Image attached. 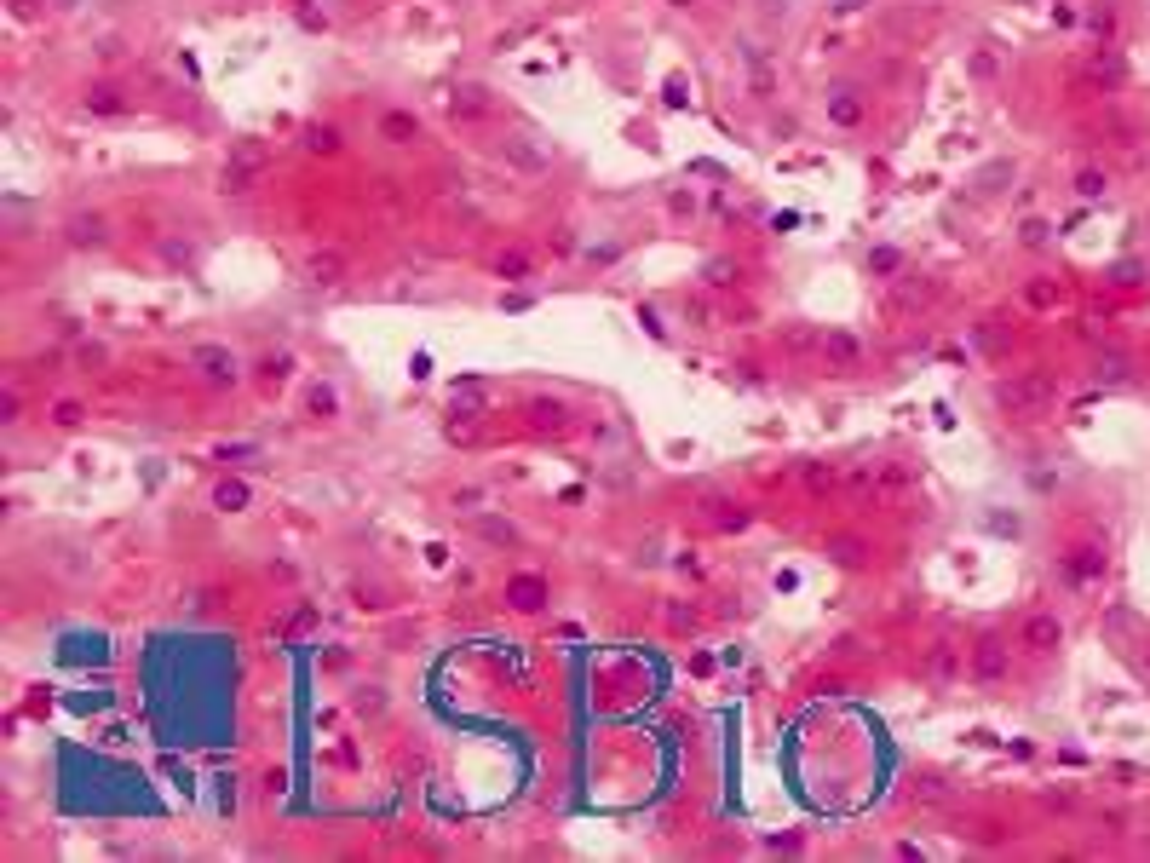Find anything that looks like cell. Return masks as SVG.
Here are the masks:
<instances>
[{
	"label": "cell",
	"instance_id": "6da1fadb",
	"mask_svg": "<svg viewBox=\"0 0 1150 863\" xmlns=\"http://www.w3.org/2000/svg\"><path fill=\"white\" fill-rule=\"evenodd\" d=\"M966 668H972V679L978 685H1007V674H1012V645L1007 639H995V633H984V639H972V656H966Z\"/></svg>",
	"mask_w": 1150,
	"mask_h": 863
},
{
	"label": "cell",
	"instance_id": "7a4b0ae2",
	"mask_svg": "<svg viewBox=\"0 0 1150 863\" xmlns=\"http://www.w3.org/2000/svg\"><path fill=\"white\" fill-rule=\"evenodd\" d=\"M995 403H1001L1007 415H1018V420H1035L1041 409H1047V386L1030 380V374H1018V380H1001V386H995Z\"/></svg>",
	"mask_w": 1150,
	"mask_h": 863
},
{
	"label": "cell",
	"instance_id": "3957f363",
	"mask_svg": "<svg viewBox=\"0 0 1150 863\" xmlns=\"http://www.w3.org/2000/svg\"><path fill=\"white\" fill-rule=\"evenodd\" d=\"M1064 582H1070V587L1104 582V541H1099V536H1081L1076 547L1064 553Z\"/></svg>",
	"mask_w": 1150,
	"mask_h": 863
},
{
	"label": "cell",
	"instance_id": "277c9868",
	"mask_svg": "<svg viewBox=\"0 0 1150 863\" xmlns=\"http://www.w3.org/2000/svg\"><path fill=\"white\" fill-rule=\"evenodd\" d=\"M265 179V150L259 144H236V156L225 162V196H248Z\"/></svg>",
	"mask_w": 1150,
	"mask_h": 863
},
{
	"label": "cell",
	"instance_id": "5b68a950",
	"mask_svg": "<svg viewBox=\"0 0 1150 863\" xmlns=\"http://www.w3.org/2000/svg\"><path fill=\"white\" fill-rule=\"evenodd\" d=\"M1018 645H1024L1030 656H1053L1058 645H1064V622H1058L1053 610H1035L1030 622L1018 628Z\"/></svg>",
	"mask_w": 1150,
	"mask_h": 863
},
{
	"label": "cell",
	"instance_id": "8992f818",
	"mask_svg": "<svg viewBox=\"0 0 1150 863\" xmlns=\"http://www.w3.org/2000/svg\"><path fill=\"white\" fill-rule=\"evenodd\" d=\"M190 369L202 374V380H213V386H236V380H242V363H236L225 346H196L190 351Z\"/></svg>",
	"mask_w": 1150,
	"mask_h": 863
},
{
	"label": "cell",
	"instance_id": "52a82bcc",
	"mask_svg": "<svg viewBox=\"0 0 1150 863\" xmlns=\"http://www.w3.org/2000/svg\"><path fill=\"white\" fill-rule=\"evenodd\" d=\"M961 674H966L961 645H955V639H932V651H926V679H932V685H955Z\"/></svg>",
	"mask_w": 1150,
	"mask_h": 863
},
{
	"label": "cell",
	"instance_id": "ba28073f",
	"mask_svg": "<svg viewBox=\"0 0 1150 863\" xmlns=\"http://www.w3.org/2000/svg\"><path fill=\"white\" fill-rule=\"evenodd\" d=\"M506 605L518 610V616H535V610L547 605V582H541L535 570H524V576H512V582H506Z\"/></svg>",
	"mask_w": 1150,
	"mask_h": 863
},
{
	"label": "cell",
	"instance_id": "9c48e42d",
	"mask_svg": "<svg viewBox=\"0 0 1150 863\" xmlns=\"http://www.w3.org/2000/svg\"><path fill=\"white\" fill-rule=\"evenodd\" d=\"M64 236H69V248H104V242H110V225H104L98 213H75Z\"/></svg>",
	"mask_w": 1150,
	"mask_h": 863
},
{
	"label": "cell",
	"instance_id": "30bf717a",
	"mask_svg": "<svg viewBox=\"0 0 1150 863\" xmlns=\"http://www.w3.org/2000/svg\"><path fill=\"white\" fill-rule=\"evenodd\" d=\"M817 351H823L828 363H840V369H857V363H863V346H857L851 334H840V328H828L823 340H817Z\"/></svg>",
	"mask_w": 1150,
	"mask_h": 863
},
{
	"label": "cell",
	"instance_id": "8fae6325",
	"mask_svg": "<svg viewBox=\"0 0 1150 863\" xmlns=\"http://www.w3.org/2000/svg\"><path fill=\"white\" fill-rule=\"evenodd\" d=\"M449 116L455 121H483L489 116V93H483V87H455V93H449Z\"/></svg>",
	"mask_w": 1150,
	"mask_h": 863
},
{
	"label": "cell",
	"instance_id": "7c38bea8",
	"mask_svg": "<svg viewBox=\"0 0 1150 863\" xmlns=\"http://www.w3.org/2000/svg\"><path fill=\"white\" fill-rule=\"evenodd\" d=\"M828 121H834V127H857V121H863V98L851 93V87H834V93H828Z\"/></svg>",
	"mask_w": 1150,
	"mask_h": 863
},
{
	"label": "cell",
	"instance_id": "4fadbf2b",
	"mask_svg": "<svg viewBox=\"0 0 1150 863\" xmlns=\"http://www.w3.org/2000/svg\"><path fill=\"white\" fill-rule=\"evenodd\" d=\"M305 277L317 282V288H334V282L345 277V259L334 254V248H322V254H311V259H305Z\"/></svg>",
	"mask_w": 1150,
	"mask_h": 863
},
{
	"label": "cell",
	"instance_id": "5bb4252c",
	"mask_svg": "<svg viewBox=\"0 0 1150 863\" xmlns=\"http://www.w3.org/2000/svg\"><path fill=\"white\" fill-rule=\"evenodd\" d=\"M380 139L386 144H414L420 139V121H414L409 110H386V116H380Z\"/></svg>",
	"mask_w": 1150,
	"mask_h": 863
},
{
	"label": "cell",
	"instance_id": "9a60e30c",
	"mask_svg": "<svg viewBox=\"0 0 1150 863\" xmlns=\"http://www.w3.org/2000/svg\"><path fill=\"white\" fill-rule=\"evenodd\" d=\"M81 110H87V116H121V110H127V98L98 81V87H87V93H81Z\"/></svg>",
	"mask_w": 1150,
	"mask_h": 863
},
{
	"label": "cell",
	"instance_id": "2e32d148",
	"mask_svg": "<svg viewBox=\"0 0 1150 863\" xmlns=\"http://www.w3.org/2000/svg\"><path fill=\"white\" fill-rule=\"evenodd\" d=\"M529 426H535V432H564V426H570V409L541 397V403H529Z\"/></svg>",
	"mask_w": 1150,
	"mask_h": 863
},
{
	"label": "cell",
	"instance_id": "e0dca14e",
	"mask_svg": "<svg viewBox=\"0 0 1150 863\" xmlns=\"http://www.w3.org/2000/svg\"><path fill=\"white\" fill-rule=\"evenodd\" d=\"M334 409H340V392H334V386H311V392H305V415L311 420H334Z\"/></svg>",
	"mask_w": 1150,
	"mask_h": 863
},
{
	"label": "cell",
	"instance_id": "ac0fdd59",
	"mask_svg": "<svg viewBox=\"0 0 1150 863\" xmlns=\"http://www.w3.org/2000/svg\"><path fill=\"white\" fill-rule=\"evenodd\" d=\"M828 559L840 564V570H857V564H863V541L857 536H828Z\"/></svg>",
	"mask_w": 1150,
	"mask_h": 863
},
{
	"label": "cell",
	"instance_id": "d6986e66",
	"mask_svg": "<svg viewBox=\"0 0 1150 863\" xmlns=\"http://www.w3.org/2000/svg\"><path fill=\"white\" fill-rule=\"evenodd\" d=\"M213 507H225V513H242V507H248V484H236V478H225V484L213 490Z\"/></svg>",
	"mask_w": 1150,
	"mask_h": 863
},
{
	"label": "cell",
	"instance_id": "ffe728a7",
	"mask_svg": "<svg viewBox=\"0 0 1150 863\" xmlns=\"http://www.w3.org/2000/svg\"><path fill=\"white\" fill-rule=\"evenodd\" d=\"M288 374H294V357H288V351H276V357H265V363H259V380H265V386H282Z\"/></svg>",
	"mask_w": 1150,
	"mask_h": 863
},
{
	"label": "cell",
	"instance_id": "44dd1931",
	"mask_svg": "<svg viewBox=\"0 0 1150 863\" xmlns=\"http://www.w3.org/2000/svg\"><path fill=\"white\" fill-rule=\"evenodd\" d=\"M869 271L874 277H897V271H903V254H897V248H869Z\"/></svg>",
	"mask_w": 1150,
	"mask_h": 863
},
{
	"label": "cell",
	"instance_id": "7402d4cb",
	"mask_svg": "<svg viewBox=\"0 0 1150 863\" xmlns=\"http://www.w3.org/2000/svg\"><path fill=\"white\" fill-rule=\"evenodd\" d=\"M305 150H317V156H334V150H340V133H334V127H305Z\"/></svg>",
	"mask_w": 1150,
	"mask_h": 863
},
{
	"label": "cell",
	"instance_id": "603a6c76",
	"mask_svg": "<svg viewBox=\"0 0 1150 863\" xmlns=\"http://www.w3.org/2000/svg\"><path fill=\"white\" fill-rule=\"evenodd\" d=\"M506 156H512L518 167H547V156H541L529 139H506Z\"/></svg>",
	"mask_w": 1150,
	"mask_h": 863
},
{
	"label": "cell",
	"instance_id": "cb8c5ba5",
	"mask_svg": "<svg viewBox=\"0 0 1150 863\" xmlns=\"http://www.w3.org/2000/svg\"><path fill=\"white\" fill-rule=\"evenodd\" d=\"M495 271H501L506 282L529 277V254H524V248H512V254H501V259H495Z\"/></svg>",
	"mask_w": 1150,
	"mask_h": 863
},
{
	"label": "cell",
	"instance_id": "d4e9b609",
	"mask_svg": "<svg viewBox=\"0 0 1150 863\" xmlns=\"http://www.w3.org/2000/svg\"><path fill=\"white\" fill-rule=\"evenodd\" d=\"M713 524H719V530H742V524H748V513H742V507H731V501H713Z\"/></svg>",
	"mask_w": 1150,
	"mask_h": 863
},
{
	"label": "cell",
	"instance_id": "484cf974",
	"mask_svg": "<svg viewBox=\"0 0 1150 863\" xmlns=\"http://www.w3.org/2000/svg\"><path fill=\"white\" fill-rule=\"evenodd\" d=\"M1093 374H1099V380H1110V386H1122V380H1127V357H1116V351H1110V357H1099V363H1093Z\"/></svg>",
	"mask_w": 1150,
	"mask_h": 863
},
{
	"label": "cell",
	"instance_id": "4316f807",
	"mask_svg": "<svg viewBox=\"0 0 1150 863\" xmlns=\"http://www.w3.org/2000/svg\"><path fill=\"white\" fill-rule=\"evenodd\" d=\"M1104 185H1110V179H1104L1099 167H1081V173H1076V190H1081V196H1104Z\"/></svg>",
	"mask_w": 1150,
	"mask_h": 863
},
{
	"label": "cell",
	"instance_id": "83f0119b",
	"mask_svg": "<svg viewBox=\"0 0 1150 863\" xmlns=\"http://www.w3.org/2000/svg\"><path fill=\"white\" fill-rule=\"evenodd\" d=\"M380 708H386V691H380V685L357 691V714H380Z\"/></svg>",
	"mask_w": 1150,
	"mask_h": 863
},
{
	"label": "cell",
	"instance_id": "f1b7e54d",
	"mask_svg": "<svg viewBox=\"0 0 1150 863\" xmlns=\"http://www.w3.org/2000/svg\"><path fill=\"white\" fill-rule=\"evenodd\" d=\"M478 530H483L489 541H518V530H512V524H501V518H483Z\"/></svg>",
	"mask_w": 1150,
	"mask_h": 863
},
{
	"label": "cell",
	"instance_id": "f546056e",
	"mask_svg": "<svg viewBox=\"0 0 1150 863\" xmlns=\"http://www.w3.org/2000/svg\"><path fill=\"white\" fill-rule=\"evenodd\" d=\"M52 420H58V426H81V403H58Z\"/></svg>",
	"mask_w": 1150,
	"mask_h": 863
},
{
	"label": "cell",
	"instance_id": "4dcf8cb0",
	"mask_svg": "<svg viewBox=\"0 0 1150 863\" xmlns=\"http://www.w3.org/2000/svg\"><path fill=\"white\" fill-rule=\"evenodd\" d=\"M1024 242H1030V248H1035V242H1047V225H1041V219H1030V225H1024Z\"/></svg>",
	"mask_w": 1150,
	"mask_h": 863
},
{
	"label": "cell",
	"instance_id": "1f68e13d",
	"mask_svg": "<svg viewBox=\"0 0 1150 863\" xmlns=\"http://www.w3.org/2000/svg\"><path fill=\"white\" fill-rule=\"evenodd\" d=\"M667 6H696V0H667Z\"/></svg>",
	"mask_w": 1150,
	"mask_h": 863
}]
</instances>
